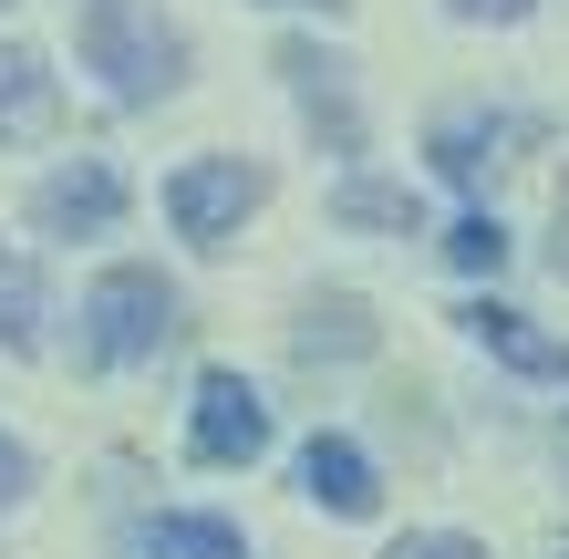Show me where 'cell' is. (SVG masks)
Wrapping results in <instances>:
<instances>
[{
  "mask_svg": "<svg viewBox=\"0 0 569 559\" xmlns=\"http://www.w3.org/2000/svg\"><path fill=\"white\" fill-rule=\"evenodd\" d=\"M280 83H290V104L311 114V136H321L331 156H362V104H352V62H342V52L280 42Z\"/></svg>",
  "mask_w": 569,
  "mask_h": 559,
  "instance_id": "obj_5",
  "label": "cell"
},
{
  "mask_svg": "<svg viewBox=\"0 0 569 559\" xmlns=\"http://www.w3.org/2000/svg\"><path fill=\"white\" fill-rule=\"evenodd\" d=\"M21 498H31V456L0 436V508H21Z\"/></svg>",
  "mask_w": 569,
  "mask_h": 559,
  "instance_id": "obj_18",
  "label": "cell"
},
{
  "mask_svg": "<svg viewBox=\"0 0 569 559\" xmlns=\"http://www.w3.org/2000/svg\"><path fill=\"white\" fill-rule=\"evenodd\" d=\"M549 270L569 280V177H559V208H549Z\"/></svg>",
  "mask_w": 569,
  "mask_h": 559,
  "instance_id": "obj_19",
  "label": "cell"
},
{
  "mask_svg": "<svg viewBox=\"0 0 569 559\" xmlns=\"http://www.w3.org/2000/svg\"><path fill=\"white\" fill-rule=\"evenodd\" d=\"M539 0H446V21H528Z\"/></svg>",
  "mask_w": 569,
  "mask_h": 559,
  "instance_id": "obj_17",
  "label": "cell"
},
{
  "mask_svg": "<svg viewBox=\"0 0 569 559\" xmlns=\"http://www.w3.org/2000/svg\"><path fill=\"white\" fill-rule=\"evenodd\" d=\"M446 259H456V270H497V259H508V228H497L487 208L456 218V228H446Z\"/></svg>",
  "mask_w": 569,
  "mask_h": 559,
  "instance_id": "obj_15",
  "label": "cell"
},
{
  "mask_svg": "<svg viewBox=\"0 0 569 559\" xmlns=\"http://www.w3.org/2000/svg\"><path fill=\"white\" fill-rule=\"evenodd\" d=\"M270 11H352V0H270Z\"/></svg>",
  "mask_w": 569,
  "mask_h": 559,
  "instance_id": "obj_20",
  "label": "cell"
},
{
  "mask_svg": "<svg viewBox=\"0 0 569 559\" xmlns=\"http://www.w3.org/2000/svg\"><path fill=\"white\" fill-rule=\"evenodd\" d=\"M146 549H156V559H249V539L228 529V518H208V508L156 518V529H146Z\"/></svg>",
  "mask_w": 569,
  "mask_h": 559,
  "instance_id": "obj_13",
  "label": "cell"
},
{
  "mask_svg": "<svg viewBox=\"0 0 569 559\" xmlns=\"http://www.w3.org/2000/svg\"><path fill=\"white\" fill-rule=\"evenodd\" d=\"M383 559H487V539H466V529H405Z\"/></svg>",
  "mask_w": 569,
  "mask_h": 559,
  "instance_id": "obj_16",
  "label": "cell"
},
{
  "mask_svg": "<svg viewBox=\"0 0 569 559\" xmlns=\"http://www.w3.org/2000/svg\"><path fill=\"white\" fill-rule=\"evenodd\" d=\"M166 332H177V280L146 270V259H124V270H104V280L83 290V352H93L104 373L146 363Z\"/></svg>",
  "mask_w": 569,
  "mask_h": 559,
  "instance_id": "obj_2",
  "label": "cell"
},
{
  "mask_svg": "<svg viewBox=\"0 0 569 559\" xmlns=\"http://www.w3.org/2000/svg\"><path fill=\"white\" fill-rule=\"evenodd\" d=\"M52 114H62V93L42 73V52H31V42H0V146H42Z\"/></svg>",
  "mask_w": 569,
  "mask_h": 559,
  "instance_id": "obj_10",
  "label": "cell"
},
{
  "mask_svg": "<svg viewBox=\"0 0 569 559\" xmlns=\"http://www.w3.org/2000/svg\"><path fill=\"white\" fill-rule=\"evenodd\" d=\"M31 342H42V280L0 259V352H31Z\"/></svg>",
  "mask_w": 569,
  "mask_h": 559,
  "instance_id": "obj_14",
  "label": "cell"
},
{
  "mask_svg": "<svg viewBox=\"0 0 569 559\" xmlns=\"http://www.w3.org/2000/svg\"><path fill=\"white\" fill-rule=\"evenodd\" d=\"M456 321H466V342L497 352L508 373H528V383H569V342H559V332H539L528 311H508V301H466Z\"/></svg>",
  "mask_w": 569,
  "mask_h": 559,
  "instance_id": "obj_7",
  "label": "cell"
},
{
  "mask_svg": "<svg viewBox=\"0 0 569 559\" xmlns=\"http://www.w3.org/2000/svg\"><path fill=\"white\" fill-rule=\"evenodd\" d=\"M300 498L331 508V518H373L383 477H373V456H362L352 436H311V446H300Z\"/></svg>",
  "mask_w": 569,
  "mask_h": 559,
  "instance_id": "obj_8",
  "label": "cell"
},
{
  "mask_svg": "<svg viewBox=\"0 0 569 559\" xmlns=\"http://www.w3.org/2000/svg\"><path fill=\"white\" fill-rule=\"evenodd\" d=\"M559 559H569V539H559Z\"/></svg>",
  "mask_w": 569,
  "mask_h": 559,
  "instance_id": "obj_21",
  "label": "cell"
},
{
  "mask_svg": "<svg viewBox=\"0 0 569 559\" xmlns=\"http://www.w3.org/2000/svg\"><path fill=\"white\" fill-rule=\"evenodd\" d=\"M290 342H300V363H362V352H373V311H362L352 290H321Z\"/></svg>",
  "mask_w": 569,
  "mask_h": 559,
  "instance_id": "obj_12",
  "label": "cell"
},
{
  "mask_svg": "<svg viewBox=\"0 0 569 559\" xmlns=\"http://www.w3.org/2000/svg\"><path fill=\"white\" fill-rule=\"evenodd\" d=\"M83 62L104 73L114 104H156L187 73L177 21H156V0H83Z\"/></svg>",
  "mask_w": 569,
  "mask_h": 559,
  "instance_id": "obj_1",
  "label": "cell"
},
{
  "mask_svg": "<svg viewBox=\"0 0 569 559\" xmlns=\"http://www.w3.org/2000/svg\"><path fill=\"white\" fill-rule=\"evenodd\" d=\"M187 456L197 467H249V456H270V405H259L249 373H197V415H187Z\"/></svg>",
  "mask_w": 569,
  "mask_h": 559,
  "instance_id": "obj_4",
  "label": "cell"
},
{
  "mask_svg": "<svg viewBox=\"0 0 569 559\" xmlns=\"http://www.w3.org/2000/svg\"><path fill=\"white\" fill-rule=\"evenodd\" d=\"M114 218H124V177L104 167V156H83V167L31 187V228H42V239H104Z\"/></svg>",
  "mask_w": 569,
  "mask_h": 559,
  "instance_id": "obj_6",
  "label": "cell"
},
{
  "mask_svg": "<svg viewBox=\"0 0 569 559\" xmlns=\"http://www.w3.org/2000/svg\"><path fill=\"white\" fill-rule=\"evenodd\" d=\"M331 218H342V228H373V239H415V228H425V197L405 177H342V187H331Z\"/></svg>",
  "mask_w": 569,
  "mask_h": 559,
  "instance_id": "obj_11",
  "label": "cell"
},
{
  "mask_svg": "<svg viewBox=\"0 0 569 559\" xmlns=\"http://www.w3.org/2000/svg\"><path fill=\"white\" fill-rule=\"evenodd\" d=\"M508 136H518L508 114H477V104H466V114H435V136H425V156H435V177H446V187H487L497 167H508V156H497Z\"/></svg>",
  "mask_w": 569,
  "mask_h": 559,
  "instance_id": "obj_9",
  "label": "cell"
},
{
  "mask_svg": "<svg viewBox=\"0 0 569 559\" xmlns=\"http://www.w3.org/2000/svg\"><path fill=\"white\" fill-rule=\"evenodd\" d=\"M259 197H270V177H259V167H239V156H187V167L166 177V218H177V239L228 249V239L259 218Z\"/></svg>",
  "mask_w": 569,
  "mask_h": 559,
  "instance_id": "obj_3",
  "label": "cell"
}]
</instances>
